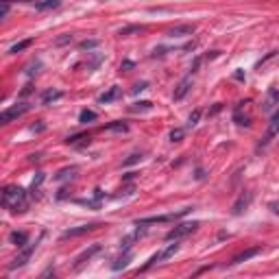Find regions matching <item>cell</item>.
Instances as JSON below:
<instances>
[{
	"label": "cell",
	"instance_id": "8",
	"mask_svg": "<svg viewBox=\"0 0 279 279\" xmlns=\"http://www.w3.org/2000/svg\"><path fill=\"white\" fill-rule=\"evenodd\" d=\"M192 89V76H186V79L181 81V83L177 85V89H174V94H173V101L177 103V101H181V98H186V94Z\"/></svg>",
	"mask_w": 279,
	"mask_h": 279
},
{
	"label": "cell",
	"instance_id": "21",
	"mask_svg": "<svg viewBox=\"0 0 279 279\" xmlns=\"http://www.w3.org/2000/svg\"><path fill=\"white\" fill-rule=\"evenodd\" d=\"M31 44H33V39H24V42H20V44H13V46H11V51H9V52H11V55H17V52H20V51H24V48H29Z\"/></svg>",
	"mask_w": 279,
	"mask_h": 279
},
{
	"label": "cell",
	"instance_id": "13",
	"mask_svg": "<svg viewBox=\"0 0 279 279\" xmlns=\"http://www.w3.org/2000/svg\"><path fill=\"white\" fill-rule=\"evenodd\" d=\"M277 120H279V116H277V114H273V118H271V127H268V133H266V138H264V142L260 144V148L266 146V144L271 142L273 138H275V133H277Z\"/></svg>",
	"mask_w": 279,
	"mask_h": 279
},
{
	"label": "cell",
	"instance_id": "19",
	"mask_svg": "<svg viewBox=\"0 0 279 279\" xmlns=\"http://www.w3.org/2000/svg\"><path fill=\"white\" fill-rule=\"evenodd\" d=\"M92 120H96V114H94V111L83 109V111H81V114H79V122L87 124V122H92Z\"/></svg>",
	"mask_w": 279,
	"mask_h": 279
},
{
	"label": "cell",
	"instance_id": "27",
	"mask_svg": "<svg viewBox=\"0 0 279 279\" xmlns=\"http://www.w3.org/2000/svg\"><path fill=\"white\" fill-rule=\"evenodd\" d=\"M140 159H142V155H131L127 161H124V166H131V164H136V161H140Z\"/></svg>",
	"mask_w": 279,
	"mask_h": 279
},
{
	"label": "cell",
	"instance_id": "14",
	"mask_svg": "<svg viewBox=\"0 0 279 279\" xmlns=\"http://www.w3.org/2000/svg\"><path fill=\"white\" fill-rule=\"evenodd\" d=\"M129 109H131L133 114H138V111H140V114H142V111H151L153 109V103L151 101H140V103H133Z\"/></svg>",
	"mask_w": 279,
	"mask_h": 279
},
{
	"label": "cell",
	"instance_id": "1",
	"mask_svg": "<svg viewBox=\"0 0 279 279\" xmlns=\"http://www.w3.org/2000/svg\"><path fill=\"white\" fill-rule=\"evenodd\" d=\"M0 203L2 208H7L13 214H22L29 208V196H26V190L20 186H7L0 190Z\"/></svg>",
	"mask_w": 279,
	"mask_h": 279
},
{
	"label": "cell",
	"instance_id": "30",
	"mask_svg": "<svg viewBox=\"0 0 279 279\" xmlns=\"http://www.w3.org/2000/svg\"><path fill=\"white\" fill-rule=\"evenodd\" d=\"M96 44H98V42H83V44H81V48H94Z\"/></svg>",
	"mask_w": 279,
	"mask_h": 279
},
{
	"label": "cell",
	"instance_id": "24",
	"mask_svg": "<svg viewBox=\"0 0 279 279\" xmlns=\"http://www.w3.org/2000/svg\"><path fill=\"white\" fill-rule=\"evenodd\" d=\"M181 138H183V129H174L170 133V142H181Z\"/></svg>",
	"mask_w": 279,
	"mask_h": 279
},
{
	"label": "cell",
	"instance_id": "3",
	"mask_svg": "<svg viewBox=\"0 0 279 279\" xmlns=\"http://www.w3.org/2000/svg\"><path fill=\"white\" fill-rule=\"evenodd\" d=\"M201 227V223H196V220H192V223H179L174 229H170L168 233H166V240H179V238L183 236H190V233H194L196 229Z\"/></svg>",
	"mask_w": 279,
	"mask_h": 279
},
{
	"label": "cell",
	"instance_id": "10",
	"mask_svg": "<svg viewBox=\"0 0 279 279\" xmlns=\"http://www.w3.org/2000/svg\"><path fill=\"white\" fill-rule=\"evenodd\" d=\"M262 253V249L260 246H255V249H249V251H242L240 255H236V258L231 260V264L236 266V264H242V262H246V260H251V258H255V255H260Z\"/></svg>",
	"mask_w": 279,
	"mask_h": 279
},
{
	"label": "cell",
	"instance_id": "29",
	"mask_svg": "<svg viewBox=\"0 0 279 279\" xmlns=\"http://www.w3.org/2000/svg\"><path fill=\"white\" fill-rule=\"evenodd\" d=\"M66 42H72V35H66V37H59L57 44H66Z\"/></svg>",
	"mask_w": 279,
	"mask_h": 279
},
{
	"label": "cell",
	"instance_id": "32",
	"mask_svg": "<svg viewBox=\"0 0 279 279\" xmlns=\"http://www.w3.org/2000/svg\"><path fill=\"white\" fill-rule=\"evenodd\" d=\"M0 2H4V0H0Z\"/></svg>",
	"mask_w": 279,
	"mask_h": 279
},
{
	"label": "cell",
	"instance_id": "9",
	"mask_svg": "<svg viewBox=\"0 0 279 279\" xmlns=\"http://www.w3.org/2000/svg\"><path fill=\"white\" fill-rule=\"evenodd\" d=\"M179 249H181V244H179V242L174 240V244H168V246H166V249H164V251H159V253H155V258H157V264H159V262H166V260H170V258H173L174 253H177Z\"/></svg>",
	"mask_w": 279,
	"mask_h": 279
},
{
	"label": "cell",
	"instance_id": "22",
	"mask_svg": "<svg viewBox=\"0 0 279 279\" xmlns=\"http://www.w3.org/2000/svg\"><path fill=\"white\" fill-rule=\"evenodd\" d=\"M275 101H277V89L271 87V92H268V103L264 107H266V109H273V107H275Z\"/></svg>",
	"mask_w": 279,
	"mask_h": 279
},
{
	"label": "cell",
	"instance_id": "2",
	"mask_svg": "<svg viewBox=\"0 0 279 279\" xmlns=\"http://www.w3.org/2000/svg\"><path fill=\"white\" fill-rule=\"evenodd\" d=\"M26 111H31L29 103H16V105H11L9 109L0 111V127H4V124H9V122H13V120L22 118Z\"/></svg>",
	"mask_w": 279,
	"mask_h": 279
},
{
	"label": "cell",
	"instance_id": "11",
	"mask_svg": "<svg viewBox=\"0 0 279 279\" xmlns=\"http://www.w3.org/2000/svg\"><path fill=\"white\" fill-rule=\"evenodd\" d=\"M196 26L194 24H183V26H174L173 31H170V37H186V35H192L194 33Z\"/></svg>",
	"mask_w": 279,
	"mask_h": 279
},
{
	"label": "cell",
	"instance_id": "20",
	"mask_svg": "<svg viewBox=\"0 0 279 279\" xmlns=\"http://www.w3.org/2000/svg\"><path fill=\"white\" fill-rule=\"evenodd\" d=\"M105 131H116V133H127L129 127L124 122H114V124H107Z\"/></svg>",
	"mask_w": 279,
	"mask_h": 279
},
{
	"label": "cell",
	"instance_id": "12",
	"mask_svg": "<svg viewBox=\"0 0 279 279\" xmlns=\"http://www.w3.org/2000/svg\"><path fill=\"white\" fill-rule=\"evenodd\" d=\"M61 96H64V92H61V89H48V92L42 94V103H44V105H51V103L59 101Z\"/></svg>",
	"mask_w": 279,
	"mask_h": 279
},
{
	"label": "cell",
	"instance_id": "23",
	"mask_svg": "<svg viewBox=\"0 0 279 279\" xmlns=\"http://www.w3.org/2000/svg\"><path fill=\"white\" fill-rule=\"evenodd\" d=\"M199 118H201V111L199 109L192 111L190 118H188V127H196V124H199Z\"/></svg>",
	"mask_w": 279,
	"mask_h": 279
},
{
	"label": "cell",
	"instance_id": "28",
	"mask_svg": "<svg viewBox=\"0 0 279 279\" xmlns=\"http://www.w3.org/2000/svg\"><path fill=\"white\" fill-rule=\"evenodd\" d=\"M7 13H9V4L2 2V4H0V20H2V17L7 16Z\"/></svg>",
	"mask_w": 279,
	"mask_h": 279
},
{
	"label": "cell",
	"instance_id": "5",
	"mask_svg": "<svg viewBox=\"0 0 279 279\" xmlns=\"http://www.w3.org/2000/svg\"><path fill=\"white\" fill-rule=\"evenodd\" d=\"M98 229V223H89V225H81V227H72V229H66L61 233V240H68V238H76V236H83V233H89Z\"/></svg>",
	"mask_w": 279,
	"mask_h": 279
},
{
	"label": "cell",
	"instance_id": "25",
	"mask_svg": "<svg viewBox=\"0 0 279 279\" xmlns=\"http://www.w3.org/2000/svg\"><path fill=\"white\" fill-rule=\"evenodd\" d=\"M79 140H87V136H85V133H79V136H72V138H68V144H72V146H74V144H79Z\"/></svg>",
	"mask_w": 279,
	"mask_h": 279
},
{
	"label": "cell",
	"instance_id": "17",
	"mask_svg": "<svg viewBox=\"0 0 279 279\" xmlns=\"http://www.w3.org/2000/svg\"><path fill=\"white\" fill-rule=\"evenodd\" d=\"M9 240H11L13 244H17V246H24L29 238H26V233H22V231H13L11 236H9Z\"/></svg>",
	"mask_w": 279,
	"mask_h": 279
},
{
	"label": "cell",
	"instance_id": "15",
	"mask_svg": "<svg viewBox=\"0 0 279 279\" xmlns=\"http://www.w3.org/2000/svg\"><path fill=\"white\" fill-rule=\"evenodd\" d=\"M118 96H120V87H116V85H114V87H111L107 94H103V96L98 98V101H101L103 105H107V103H111L114 98H118Z\"/></svg>",
	"mask_w": 279,
	"mask_h": 279
},
{
	"label": "cell",
	"instance_id": "16",
	"mask_svg": "<svg viewBox=\"0 0 279 279\" xmlns=\"http://www.w3.org/2000/svg\"><path fill=\"white\" fill-rule=\"evenodd\" d=\"M61 4V0H44V2H37L35 9L37 11H48V9H57Z\"/></svg>",
	"mask_w": 279,
	"mask_h": 279
},
{
	"label": "cell",
	"instance_id": "31",
	"mask_svg": "<svg viewBox=\"0 0 279 279\" xmlns=\"http://www.w3.org/2000/svg\"><path fill=\"white\" fill-rule=\"evenodd\" d=\"M142 89H146V83H138V85H136V89H133V92L138 94V92H142Z\"/></svg>",
	"mask_w": 279,
	"mask_h": 279
},
{
	"label": "cell",
	"instance_id": "7",
	"mask_svg": "<svg viewBox=\"0 0 279 279\" xmlns=\"http://www.w3.org/2000/svg\"><path fill=\"white\" fill-rule=\"evenodd\" d=\"M98 251H101V244H92L89 249H85L81 255H76V260H74V262H76V264H74V271H79V268L83 266L85 262H89V260H92L94 255L98 253Z\"/></svg>",
	"mask_w": 279,
	"mask_h": 279
},
{
	"label": "cell",
	"instance_id": "6",
	"mask_svg": "<svg viewBox=\"0 0 279 279\" xmlns=\"http://www.w3.org/2000/svg\"><path fill=\"white\" fill-rule=\"evenodd\" d=\"M251 201H253V192H242V194L238 196V201L233 203L231 214H233V216H240L242 211H244V209L251 205Z\"/></svg>",
	"mask_w": 279,
	"mask_h": 279
},
{
	"label": "cell",
	"instance_id": "18",
	"mask_svg": "<svg viewBox=\"0 0 279 279\" xmlns=\"http://www.w3.org/2000/svg\"><path fill=\"white\" fill-rule=\"evenodd\" d=\"M129 260H131V253H129V251H124V253H122V258H118V260H116V264H114V266H111V268H114V271H120V268H124V266H127V264H129Z\"/></svg>",
	"mask_w": 279,
	"mask_h": 279
},
{
	"label": "cell",
	"instance_id": "4",
	"mask_svg": "<svg viewBox=\"0 0 279 279\" xmlns=\"http://www.w3.org/2000/svg\"><path fill=\"white\" fill-rule=\"evenodd\" d=\"M35 246H37V244H29V242H26V244H24V249H22L20 253H17V258L13 260L11 264H9V268H11V271H16V268H22V266H24V264L31 260V255H33Z\"/></svg>",
	"mask_w": 279,
	"mask_h": 279
},
{
	"label": "cell",
	"instance_id": "26",
	"mask_svg": "<svg viewBox=\"0 0 279 279\" xmlns=\"http://www.w3.org/2000/svg\"><path fill=\"white\" fill-rule=\"evenodd\" d=\"M133 31H142V26H129V29H122V31H120V35H122V37H124V35L133 33Z\"/></svg>",
	"mask_w": 279,
	"mask_h": 279
}]
</instances>
